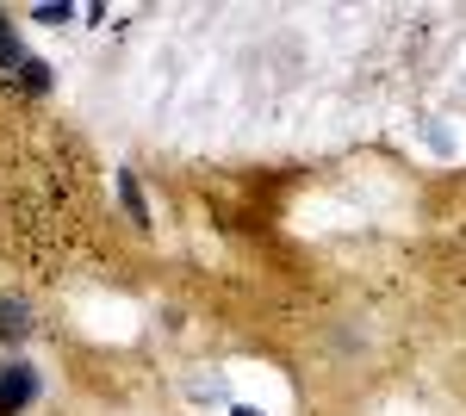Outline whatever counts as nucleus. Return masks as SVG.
<instances>
[{"label": "nucleus", "instance_id": "1", "mask_svg": "<svg viewBox=\"0 0 466 416\" xmlns=\"http://www.w3.org/2000/svg\"><path fill=\"white\" fill-rule=\"evenodd\" d=\"M37 391H44V373L32 360H6L0 367V416H25L37 404Z\"/></svg>", "mask_w": 466, "mask_h": 416}, {"label": "nucleus", "instance_id": "2", "mask_svg": "<svg viewBox=\"0 0 466 416\" xmlns=\"http://www.w3.org/2000/svg\"><path fill=\"white\" fill-rule=\"evenodd\" d=\"M32 330V305L25 299H0V342H25Z\"/></svg>", "mask_w": 466, "mask_h": 416}, {"label": "nucleus", "instance_id": "3", "mask_svg": "<svg viewBox=\"0 0 466 416\" xmlns=\"http://www.w3.org/2000/svg\"><path fill=\"white\" fill-rule=\"evenodd\" d=\"M118 199H125V211H131V224H149L144 187H137V174H131V168H118Z\"/></svg>", "mask_w": 466, "mask_h": 416}, {"label": "nucleus", "instance_id": "4", "mask_svg": "<svg viewBox=\"0 0 466 416\" xmlns=\"http://www.w3.org/2000/svg\"><path fill=\"white\" fill-rule=\"evenodd\" d=\"M32 56H25V44H19V32H13V19L0 13V69H25Z\"/></svg>", "mask_w": 466, "mask_h": 416}, {"label": "nucleus", "instance_id": "5", "mask_svg": "<svg viewBox=\"0 0 466 416\" xmlns=\"http://www.w3.org/2000/svg\"><path fill=\"white\" fill-rule=\"evenodd\" d=\"M19 75H25V87H32V94H44V87H50V69H44V63H25Z\"/></svg>", "mask_w": 466, "mask_h": 416}, {"label": "nucleus", "instance_id": "6", "mask_svg": "<svg viewBox=\"0 0 466 416\" xmlns=\"http://www.w3.org/2000/svg\"><path fill=\"white\" fill-rule=\"evenodd\" d=\"M32 19H44V25H63V19H75V6H32Z\"/></svg>", "mask_w": 466, "mask_h": 416}, {"label": "nucleus", "instance_id": "7", "mask_svg": "<svg viewBox=\"0 0 466 416\" xmlns=\"http://www.w3.org/2000/svg\"><path fill=\"white\" fill-rule=\"evenodd\" d=\"M230 416H261V411H249V404H237V411H230Z\"/></svg>", "mask_w": 466, "mask_h": 416}]
</instances>
